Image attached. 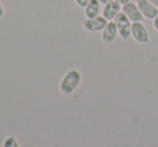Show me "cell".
<instances>
[{"instance_id":"1","label":"cell","mask_w":158,"mask_h":147,"mask_svg":"<svg viewBox=\"0 0 158 147\" xmlns=\"http://www.w3.org/2000/svg\"><path fill=\"white\" fill-rule=\"evenodd\" d=\"M82 81V73L77 69H71L69 70L64 77L61 79L59 84V90L64 96H69L73 92Z\"/></svg>"},{"instance_id":"2","label":"cell","mask_w":158,"mask_h":147,"mask_svg":"<svg viewBox=\"0 0 158 147\" xmlns=\"http://www.w3.org/2000/svg\"><path fill=\"white\" fill-rule=\"evenodd\" d=\"M114 23L116 24L118 35L123 40H127L131 37V21L126 16L125 13L122 11L117 14V16L114 18Z\"/></svg>"},{"instance_id":"3","label":"cell","mask_w":158,"mask_h":147,"mask_svg":"<svg viewBox=\"0 0 158 147\" xmlns=\"http://www.w3.org/2000/svg\"><path fill=\"white\" fill-rule=\"evenodd\" d=\"M131 35L140 44H146L150 41V33L142 22H135L131 25Z\"/></svg>"},{"instance_id":"4","label":"cell","mask_w":158,"mask_h":147,"mask_svg":"<svg viewBox=\"0 0 158 147\" xmlns=\"http://www.w3.org/2000/svg\"><path fill=\"white\" fill-rule=\"evenodd\" d=\"M108 24V21L104 18L102 15H98L97 17L93 18H85L83 21V27L85 30L89 32H97V31H102Z\"/></svg>"},{"instance_id":"5","label":"cell","mask_w":158,"mask_h":147,"mask_svg":"<svg viewBox=\"0 0 158 147\" xmlns=\"http://www.w3.org/2000/svg\"><path fill=\"white\" fill-rule=\"evenodd\" d=\"M122 10L126 14V16L131 21V23H135V22H143L144 16L142 15L141 11H140L139 6L135 2H128V3L124 4L122 6Z\"/></svg>"},{"instance_id":"6","label":"cell","mask_w":158,"mask_h":147,"mask_svg":"<svg viewBox=\"0 0 158 147\" xmlns=\"http://www.w3.org/2000/svg\"><path fill=\"white\" fill-rule=\"evenodd\" d=\"M122 4L118 3L115 0H111L109 3L104 4L102 9V16L108 22L114 21V18L117 16L118 13L122 12Z\"/></svg>"},{"instance_id":"7","label":"cell","mask_w":158,"mask_h":147,"mask_svg":"<svg viewBox=\"0 0 158 147\" xmlns=\"http://www.w3.org/2000/svg\"><path fill=\"white\" fill-rule=\"evenodd\" d=\"M137 4L141 11L142 15L144 18L148 19H154L158 15V8L151 3L148 0H138Z\"/></svg>"},{"instance_id":"8","label":"cell","mask_w":158,"mask_h":147,"mask_svg":"<svg viewBox=\"0 0 158 147\" xmlns=\"http://www.w3.org/2000/svg\"><path fill=\"white\" fill-rule=\"evenodd\" d=\"M118 35V31H117L116 24L114 23V21L108 22L106 26L104 27V29L101 31V39L104 43H112L116 37Z\"/></svg>"},{"instance_id":"9","label":"cell","mask_w":158,"mask_h":147,"mask_svg":"<svg viewBox=\"0 0 158 147\" xmlns=\"http://www.w3.org/2000/svg\"><path fill=\"white\" fill-rule=\"evenodd\" d=\"M101 6L98 0H89L87 6H85V15L86 18H93V17H97L101 10Z\"/></svg>"},{"instance_id":"10","label":"cell","mask_w":158,"mask_h":147,"mask_svg":"<svg viewBox=\"0 0 158 147\" xmlns=\"http://www.w3.org/2000/svg\"><path fill=\"white\" fill-rule=\"evenodd\" d=\"M2 147H21V146H19V143L16 137H13V135H10V137H8L3 141Z\"/></svg>"},{"instance_id":"11","label":"cell","mask_w":158,"mask_h":147,"mask_svg":"<svg viewBox=\"0 0 158 147\" xmlns=\"http://www.w3.org/2000/svg\"><path fill=\"white\" fill-rule=\"evenodd\" d=\"M74 2L80 6V8L85 9V6H87V3L89 2V0H74Z\"/></svg>"},{"instance_id":"12","label":"cell","mask_w":158,"mask_h":147,"mask_svg":"<svg viewBox=\"0 0 158 147\" xmlns=\"http://www.w3.org/2000/svg\"><path fill=\"white\" fill-rule=\"evenodd\" d=\"M153 27H154V29L158 31V15L157 17H155L154 19H153Z\"/></svg>"},{"instance_id":"13","label":"cell","mask_w":158,"mask_h":147,"mask_svg":"<svg viewBox=\"0 0 158 147\" xmlns=\"http://www.w3.org/2000/svg\"><path fill=\"white\" fill-rule=\"evenodd\" d=\"M3 14H4V8H3V6H2L1 2H0V18L3 16Z\"/></svg>"},{"instance_id":"14","label":"cell","mask_w":158,"mask_h":147,"mask_svg":"<svg viewBox=\"0 0 158 147\" xmlns=\"http://www.w3.org/2000/svg\"><path fill=\"white\" fill-rule=\"evenodd\" d=\"M115 1H117V2H118V3H121L122 6H124V4L128 3V2H130L131 0H115Z\"/></svg>"},{"instance_id":"15","label":"cell","mask_w":158,"mask_h":147,"mask_svg":"<svg viewBox=\"0 0 158 147\" xmlns=\"http://www.w3.org/2000/svg\"><path fill=\"white\" fill-rule=\"evenodd\" d=\"M152 4H154L156 8H158V0H148Z\"/></svg>"},{"instance_id":"16","label":"cell","mask_w":158,"mask_h":147,"mask_svg":"<svg viewBox=\"0 0 158 147\" xmlns=\"http://www.w3.org/2000/svg\"><path fill=\"white\" fill-rule=\"evenodd\" d=\"M98 1L100 2V3L102 4V6H104V4H106V3H109V2L111 1V0H98Z\"/></svg>"}]
</instances>
